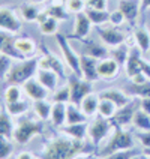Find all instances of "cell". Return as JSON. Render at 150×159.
<instances>
[{
	"label": "cell",
	"mask_w": 150,
	"mask_h": 159,
	"mask_svg": "<svg viewBox=\"0 0 150 159\" xmlns=\"http://www.w3.org/2000/svg\"><path fill=\"white\" fill-rule=\"evenodd\" d=\"M12 134H14V123L11 120V116L8 114V111L3 108L0 111V135L12 138Z\"/></svg>",
	"instance_id": "cell-33"
},
{
	"label": "cell",
	"mask_w": 150,
	"mask_h": 159,
	"mask_svg": "<svg viewBox=\"0 0 150 159\" xmlns=\"http://www.w3.org/2000/svg\"><path fill=\"white\" fill-rule=\"evenodd\" d=\"M125 92L132 98H138V99H143V98H150V80L143 83V84H134L131 83L128 87L125 89Z\"/></svg>",
	"instance_id": "cell-30"
},
{
	"label": "cell",
	"mask_w": 150,
	"mask_h": 159,
	"mask_svg": "<svg viewBox=\"0 0 150 159\" xmlns=\"http://www.w3.org/2000/svg\"><path fill=\"white\" fill-rule=\"evenodd\" d=\"M23 90L24 93L27 95V98H30L32 101H42V99H47L48 98V89L44 87L38 80L36 77L30 78L29 81H26L23 84Z\"/></svg>",
	"instance_id": "cell-14"
},
{
	"label": "cell",
	"mask_w": 150,
	"mask_h": 159,
	"mask_svg": "<svg viewBox=\"0 0 150 159\" xmlns=\"http://www.w3.org/2000/svg\"><path fill=\"white\" fill-rule=\"evenodd\" d=\"M140 108L144 113H147L150 116V98H143L140 99Z\"/></svg>",
	"instance_id": "cell-49"
},
{
	"label": "cell",
	"mask_w": 150,
	"mask_h": 159,
	"mask_svg": "<svg viewBox=\"0 0 150 159\" xmlns=\"http://www.w3.org/2000/svg\"><path fill=\"white\" fill-rule=\"evenodd\" d=\"M51 102H63V104H69V102H71V89H69V84L62 86L60 89L54 90L53 96H51Z\"/></svg>",
	"instance_id": "cell-38"
},
{
	"label": "cell",
	"mask_w": 150,
	"mask_h": 159,
	"mask_svg": "<svg viewBox=\"0 0 150 159\" xmlns=\"http://www.w3.org/2000/svg\"><path fill=\"white\" fill-rule=\"evenodd\" d=\"M23 86L18 84H9L5 89V102H17L23 99Z\"/></svg>",
	"instance_id": "cell-36"
},
{
	"label": "cell",
	"mask_w": 150,
	"mask_h": 159,
	"mask_svg": "<svg viewBox=\"0 0 150 159\" xmlns=\"http://www.w3.org/2000/svg\"><path fill=\"white\" fill-rule=\"evenodd\" d=\"M140 153H143V152H140L138 149L132 147V149H125V150L114 152V153L108 155V156L104 159H132V158H135V156H138Z\"/></svg>",
	"instance_id": "cell-40"
},
{
	"label": "cell",
	"mask_w": 150,
	"mask_h": 159,
	"mask_svg": "<svg viewBox=\"0 0 150 159\" xmlns=\"http://www.w3.org/2000/svg\"><path fill=\"white\" fill-rule=\"evenodd\" d=\"M87 8L98 9V11H107V0H86Z\"/></svg>",
	"instance_id": "cell-45"
},
{
	"label": "cell",
	"mask_w": 150,
	"mask_h": 159,
	"mask_svg": "<svg viewBox=\"0 0 150 159\" xmlns=\"http://www.w3.org/2000/svg\"><path fill=\"white\" fill-rule=\"evenodd\" d=\"M87 159H104V158H101V156H98V155H96V156H92V155H90Z\"/></svg>",
	"instance_id": "cell-56"
},
{
	"label": "cell",
	"mask_w": 150,
	"mask_h": 159,
	"mask_svg": "<svg viewBox=\"0 0 150 159\" xmlns=\"http://www.w3.org/2000/svg\"><path fill=\"white\" fill-rule=\"evenodd\" d=\"M120 63L113 57H104L98 60V75L99 80H114L119 77Z\"/></svg>",
	"instance_id": "cell-11"
},
{
	"label": "cell",
	"mask_w": 150,
	"mask_h": 159,
	"mask_svg": "<svg viewBox=\"0 0 150 159\" xmlns=\"http://www.w3.org/2000/svg\"><path fill=\"white\" fill-rule=\"evenodd\" d=\"M11 57H8L6 54L0 53V78H6V74L9 72L12 63H11Z\"/></svg>",
	"instance_id": "cell-43"
},
{
	"label": "cell",
	"mask_w": 150,
	"mask_h": 159,
	"mask_svg": "<svg viewBox=\"0 0 150 159\" xmlns=\"http://www.w3.org/2000/svg\"><path fill=\"white\" fill-rule=\"evenodd\" d=\"M80 63H81V78L87 80L90 83H96L99 80V75H98V59L86 56V54H81Z\"/></svg>",
	"instance_id": "cell-13"
},
{
	"label": "cell",
	"mask_w": 150,
	"mask_h": 159,
	"mask_svg": "<svg viewBox=\"0 0 150 159\" xmlns=\"http://www.w3.org/2000/svg\"><path fill=\"white\" fill-rule=\"evenodd\" d=\"M50 17L56 18L57 21H65L69 17V12L66 9V0H53L51 5L45 9Z\"/></svg>",
	"instance_id": "cell-25"
},
{
	"label": "cell",
	"mask_w": 150,
	"mask_h": 159,
	"mask_svg": "<svg viewBox=\"0 0 150 159\" xmlns=\"http://www.w3.org/2000/svg\"><path fill=\"white\" fill-rule=\"evenodd\" d=\"M138 159H150V156H149V155H147V153H144V152H143L141 155L138 156Z\"/></svg>",
	"instance_id": "cell-53"
},
{
	"label": "cell",
	"mask_w": 150,
	"mask_h": 159,
	"mask_svg": "<svg viewBox=\"0 0 150 159\" xmlns=\"http://www.w3.org/2000/svg\"><path fill=\"white\" fill-rule=\"evenodd\" d=\"M36 80L44 86V87H47L48 90H57L59 89V80H60V77H59V74H56L54 71H50V69H38V72H36Z\"/></svg>",
	"instance_id": "cell-19"
},
{
	"label": "cell",
	"mask_w": 150,
	"mask_h": 159,
	"mask_svg": "<svg viewBox=\"0 0 150 159\" xmlns=\"http://www.w3.org/2000/svg\"><path fill=\"white\" fill-rule=\"evenodd\" d=\"M20 14H21L23 20H26V21H29V23H33V21L38 20L39 14H41V11L36 8L33 3H32V5H30V3H26V5H23V6L20 8Z\"/></svg>",
	"instance_id": "cell-37"
},
{
	"label": "cell",
	"mask_w": 150,
	"mask_h": 159,
	"mask_svg": "<svg viewBox=\"0 0 150 159\" xmlns=\"http://www.w3.org/2000/svg\"><path fill=\"white\" fill-rule=\"evenodd\" d=\"M138 108H140V99L138 98H134L128 105H125L117 110L114 117L111 119L113 125L114 126H122V128H125L126 125H132L134 114H135V111Z\"/></svg>",
	"instance_id": "cell-10"
},
{
	"label": "cell",
	"mask_w": 150,
	"mask_h": 159,
	"mask_svg": "<svg viewBox=\"0 0 150 159\" xmlns=\"http://www.w3.org/2000/svg\"><path fill=\"white\" fill-rule=\"evenodd\" d=\"M132 147H135V140H134L132 134L122 126H114L111 134L107 137V143L102 147L98 149L96 155L101 158H107L108 155H111L114 152L132 149Z\"/></svg>",
	"instance_id": "cell-2"
},
{
	"label": "cell",
	"mask_w": 150,
	"mask_h": 159,
	"mask_svg": "<svg viewBox=\"0 0 150 159\" xmlns=\"http://www.w3.org/2000/svg\"><path fill=\"white\" fill-rule=\"evenodd\" d=\"M99 101H101V96H98L96 93H93V92H92L90 95H87V96L81 101L80 108H81V111L86 114V117H87L89 120H90V119H93L95 116H98Z\"/></svg>",
	"instance_id": "cell-20"
},
{
	"label": "cell",
	"mask_w": 150,
	"mask_h": 159,
	"mask_svg": "<svg viewBox=\"0 0 150 159\" xmlns=\"http://www.w3.org/2000/svg\"><path fill=\"white\" fill-rule=\"evenodd\" d=\"M89 158V155H80V156H77V158H74V159H87Z\"/></svg>",
	"instance_id": "cell-55"
},
{
	"label": "cell",
	"mask_w": 150,
	"mask_h": 159,
	"mask_svg": "<svg viewBox=\"0 0 150 159\" xmlns=\"http://www.w3.org/2000/svg\"><path fill=\"white\" fill-rule=\"evenodd\" d=\"M114 128L113 122L110 119L101 117V116H95L93 119L89 120V128H87V137L90 143L98 147L99 144H102L104 140H107V137L111 134Z\"/></svg>",
	"instance_id": "cell-5"
},
{
	"label": "cell",
	"mask_w": 150,
	"mask_h": 159,
	"mask_svg": "<svg viewBox=\"0 0 150 159\" xmlns=\"http://www.w3.org/2000/svg\"><path fill=\"white\" fill-rule=\"evenodd\" d=\"M30 3H45L47 0H29Z\"/></svg>",
	"instance_id": "cell-54"
},
{
	"label": "cell",
	"mask_w": 150,
	"mask_h": 159,
	"mask_svg": "<svg viewBox=\"0 0 150 159\" xmlns=\"http://www.w3.org/2000/svg\"><path fill=\"white\" fill-rule=\"evenodd\" d=\"M15 159H35V156H33L30 152H21Z\"/></svg>",
	"instance_id": "cell-51"
},
{
	"label": "cell",
	"mask_w": 150,
	"mask_h": 159,
	"mask_svg": "<svg viewBox=\"0 0 150 159\" xmlns=\"http://www.w3.org/2000/svg\"><path fill=\"white\" fill-rule=\"evenodd\" d=\"M44 132V122L42 120H35V119H29L24 117L21 120H18L14 125V134L12 138L18 144H27L35 135Z\"/></svg>",
	"instance_id": "cell-4"
},
{
	"label": "cell",
	"mask_w": 150,
	"mask_h": 159,
	"mask_svg": "<svg viewBox=\"0 0 150 159\" xmlns=\"http://www.w3.org/2000/svg\"><path fill=\"white\" fill-rule=\"evenodd\" d=\"M150 8V0H141V12Z\"/></svg>",
	"instance_id": "cell-52"
},
{
	"label": "cell",
	"mask_w": 150,
	"mask_h": 159,
	"mask_svg": "<svg viewBox=\"0 0 150 159\" xmlns=\"http://www.w3.org/2000/svg\"><path fill=\"white\" fill-rule=\"evenodd\" d=\"M36 23L39 24V29H41V33L42 35H47V36L57 35V20L50 17L47 11H42L39 14Z\"/></svg>",
	"instance_id": "cell-21"
},
{
	"label": "cell",
	"mask_w": 150,
	"mask_h": 159,
	"mask_svg": "<svg viewBox=\"0 0 150 159\" xmlns=\"http://www.w3.org/2000/svg\"><path fill=\"white\" fill-rule=\"evenodd\" d=\"M141 63H143V59H141L140 50H138V48H137V50H132V51L129 53V57H128L126 63H125V69H126V74H128L129 78L141 72Z\"/></svg>",
	"instance_id": "cell-24"
},
{
	"label": "cell",
	"mask_w": 150,
	"mask_h": 159,
	"mask_svg": "<svg viewBox=\"0 0 150 159\" xmlns=\"http://www.w3.org/2000/svg\"><path fill=\"white\" fill-rule=\"evenodd\" d=\"M66 105L68 104H63V102H53L50 122L54 128H62L66 123Z\"/></svg>",
	"instance_id": "cell-26"
},
{
	"label": "cell",
	"mask_w": 150,
	"mask_h": 159,
	"mask_svg": "<svg viewBox=\"0 0 150 159\" xmlns=\"http://www.w3.org/2000/svg\"><path fill=\"white\" fill-rule=\"evenodd\" d=\"M20 29H21V21L18 18L15 9L9 8V6L0 8V30L15 35L20 32Z\"/></svg>",
	"instance_id": "cell-9"
},
{
	"label": "cell",
	"mask_w": 150,
	"mask_h": 159,
	"mask_svg": "<svg viewBox=\"0 0 150 159\" xmlns=\"http://www.w3.org/2000/svg\"><path fill=\"white\" fill-rule=\"evenodd\" d=\"M45 53L38 57V65L41 69H50V71H54L56 74H59L60 78H65V65H63L62 60H59L56 56H54L50 50L44 48Z\"/></svg>",
	"instance_id": "cell-12"
},
{
	"label": "cell",
	"mask_w": 150,
	"mask_h": 159,
	"mask_svg": "<svg viewBox=\"0 0 150 159\" xmlns=\"http://www.w3.org/2000/svg\"><path fill=\"white\" fill-rule=\"evenodd\" d=\"M87 128H89V122L84 123H74V125H65L60 128V132L75 138V140H81L84 141V138L87 137Z\"/></svg>",
	"instance_id": "cell-22"
},
{
	"label": "cell",
	"mask_w": 150,
	"mask_h": 159,
	"mask_svg": "<svg viewBox=\"0 0 150 159\" xmlns=\"http://www.w3.org/2000/svg\"><path fill=\"white\" fill-rule=\"evenodd\" d=\"M39 69L38 65V57H32V59H23V60H17L15 65L11 66L9 72L6 74V81L9 84H18L23 86L26 81L33 78L36 72Z\"/></svg>",
	"instance_id": "cell-3"
},
{
	"label": "cell",
	"mask_w": 150,
	"mask_h": 159,
	"mask_svg": "<svg viewBox=\"0 0 150 159\" xmlns=\"http://www.w3.org/2000/svg\"><path fill=\"white\" fill-rule=\"evenodd\" d=\"M129 53H131V50H129V47H128L126 42H125V44L117 45V47L113 48V51H111V57L116 59L120 65H125L126 60H128V57H129Z\"/></svg>",
	"instance_id": "cell-39"
},
{
	"label": "cell",
	"mask_w": 150,
	"mask_h": 159,
	"mask_svg": "<svg viewBox=\"0 0 150 159\" xmlns=\"http://www.w3.org/2000/svg\"><path fill=\"white\" fill-rule=\"evenodd\" d=\"M29 102L27 101H17V102H5V110L8 111L11 117H21L29 111Z\"/></svg>",
	"instance_id": "cell-31"
},
{
	"label": "cell",
	"mask_w": 150,
	"mask_h": 159,
	"mask_svg": "<svg viewBox=\"0 0 150 159\" xmlns=\"http://www.w3.org/2000/svg\"><path fill=\"white\" fill-rule=\"evenodd\" d=\"M14 152V146L8 137L0 135V159H8Z\"/></svg>",
	"instance_id": "cell-42"
},
{
	"label": "cell",
	"mask_w": 150,
	"mask_h": 159,
	"mask_svg": "<svg viewBox=\"0 0 150 159\" xmlns=\"http://www.w3.org/2000/svg\"><path fill=\"white\" fill-rule=\"evenodd\" d=\"M134 42L141 53H147L150 50V32L146 27H137L134 32Z\"/></svg>",
	"instance_id": "cell-27"
},
{
	"label": "cell",
	"mask_w": 150,
	"mask_h": 159,
	"mask_svg": "<svg viewBox=\"0 0 150 159\" xmlns=\"http://www.w3.org/2000/svg\"><path fill=\"white\" fill-rule=\"evenodd\" d=\"M92 21L89 20L87 14L86 12H81V14H77L75 15V24H74V33H72L69 38H74V39H86L92 30Z\"/></svg>",
	"instance_id": "cell-16"
},
{
	"label": "cell",
	"mask_w": 150,
	"mask_h": 159,
	"mask_svg": "<svg viewBox=\"0 0 150 159\" xmlns=\"http://www.w3.org/2000/svg\"><path fill=\"white\" fill-rule=\"evenodd\" d=\"M12 33H9V32H5V30H0V53L3 54V50H5V47L8 44V41L12 38Z\"/></svg>",
	"instance_id": "cell-47"
},
{
	"label": "cell",
	"mask_w": 150,
	"mask_h": 159,
	"mask_svg": "<svg viewBox=\"0 0 150 159\" xmlns=\"http://www.w3.org/2000/svg\"><path fill=\"white\" fill-rule=\"evenodd\" d=\"M15 48L23 56V59H32L38 56V45L29 36H18L15 38Z\"/></svg>",
	"instance_id": "cell-17"
},
{
	"label": "cell",
	"mask_w": 150,
	"mask_h": 159,
	"mask_svg": "<svg viewBox=\"0 0 150 159\" xmlns=\"http://www.w3.org/2000/svg\"><path fill=\"white\" fill-rule=\"evenodd\" d=\"M96 30H98L99 38L102 39V42H104L107 47L114 48V47H117V45L125 44V41H126V35H125L119 27L105 26V24H102V26H98Z\"/></svg>",
	"instance_id": "cell-8"
},
{
	"label": "cell",
	"mask_w": 150,
	"mask_h": 159,
	"mask_svg": "<svg viewBox=\"0 0 150 159\" xmlns=\"http://www.w3.org/2000/svg\"><path fill=\"white\" fill-rule=\"evenodd\" d=\"M141 72L147 77V78L150 80V63L149 62H146V60H143L141 63Z\"/></svg>",
	"instance_id": "cell-50"
},
{
	"label": "cell",
	"mask_w": 150,
	"mask_h": 159,
	"mask_svg": "<svg viewBox=\"0 0 150 159\" xmlns=\"http://www.w3.org/2000/svg\"><path fill=\"white\" fill-rule=\"evenodd\" d=\"M132 125L135 129L138 131H150V116L147 113H144L141 108H138L134 114V119H132Z\"/></svg>",
	"instance_id": "cell-32"
},
{
	"label": "cell",
	"mask_w": 150,
	"mask_h": 159,
	"mask_svg": "<svg viewBox=\"0 0 150 159\" xmlns=\"http://www.w3.org/2000/svg\"><path fill=\"white\" fill-rule=\"evenodd\" d=\"M144 153H147V155L150 156V149H144Z\"/></svg>",
	"instance_id": "cell-57"
},
{
	"label": "cell",
	"mask_w": 150,
	"mask_h": 159,
	"mask_svg": "<svg viewBox=\"0 0 150 159\" xmlns=\"http://www.w3.org/2000/svg\"><path fill=\"white\" fill-rule=\"evenodd\" d=\"M84 141L62 134L45 141L39 159H74L80 155H84Z\"/></svg>",
	"instance_id": "cell-1"
},
{
	"label": "cell",
	"mask_w": 150,
	"mask_h": 159,
	"mask_svg": "<svg viewBox=\"0 0 150 159\" xmlns=\"http://www.w3.org/2000/svg\"><path fill=\"white\" fill-rule=\"evenodd\" d=\"M51 108H53V102H48L47 99L42 101H33V111H35L36 117L42 122L50 120L51 116Z\"/></svg>",
	"instance_id": "cell-29"
},
{
	"label": "cell",
	"mask_w": 150,
	"mask_h": 159,
	"mask_svg": "<svg viewBox=\"0 0 150 159\" xmlns=\"http://www.w3.org/2000/svg\"><path fill=\"white\" fill-rule=\"evenodd\" d=\"M66 9L69 14H81L87 9V2L86 0H66Z\"/></svg>",
	"instance_id": "cell-41"
},
{
	"label": "cell",
	"mask_w": 150,
	"mask_h": 159,
	"mask_svg": "<svg viewBox=\"0 0 150 159\" xmlns=\"http://www.w3.org/2000/svg\"><path fill=\"white\" fill-rule=\"evenodd\" d=\"M84 122H89V119L86 117V114L81 111L80 105H75V104H68L66 105V123L65 125H74V123H84ZM63 125V126H65Z\"/></svg>",
	"instance_id": "cell-28"
},
{
	"label": "cell",
	"mask_w": 150,
	"mask_h": 159,
	"mask_svg": "<svg viewBox=\"0 0 150 159\" xmlns=\"http://www.w3.org/2000/svg\"><path fill=\"white\" fill-rule=\"evenodd\" d=\"M138 140L144 149H150V131H138Z\"/></svg>",
	"instance_id": "cell-46"
},
{
	"label": "cell",
	"mask_w": 150,
	"mask_h": 159,
	"mask_svg": "<svg viewBox=\"0 0 150 159\" xmlns=\"http://www.w3.org/2000/svg\"><path fill=\"white\" fill-rule=\"evenodd\" d=\"M92 84L87 80L81 78V77H77L74 75L72 78H69V89H71V104H75V105H80L81 101L84 98L92 93Z\"/></svg>",
	"instance_id": "cell-7"
},
{
	"label": "cell",
	"mask_w": 150,
	"mask_h": 159,
	"mask_svg": "<svg viewBox=\"0 0 150 159\" xmlns=\"http://www.w3.org/2000/svg\"><path fill=\"white\" fill-rule=\"evenodd\" d=\"M140 155H141V153H140ZM140 155H138V156H140ZM138 156H135V158H132V159H138Z\"/></svg>",
	"instance_id": "cell-58"
},
{
	"label": "cell",
	"mask_w": 150,
	"mask_h": 159,
	"mask_svg": "<svg viewBox=\"0 0 150 159\" xmlns=\"http://www.w3.org/2000/svg\"><path fill=\"white\" fill-rule=\"evenodd\" d=\"M125 21H126V18H125L123 12L120 11V9H116V11H113L111 14H110V24L114 27H120L122 24H123Z\"/></svg>",
	"instance_id": "cell-44"
},
{
	"label": "cell",
	"mask_w": 150,
	"mask_h": 159,
	"mask_svg": "<svg viewBox=\"0 0 150 159\" xmlns=\"http://www.w3.org/2000/svg\"><path fill=\"white\" fill-rule=\"evenodd\" d=\"M80 42L84 45V50H83V53L81 54H86V56H90V57H95L98 60H101V59H104L107 57V51L105 47H102L101 44H98L95 41H89V39H80Z\"/></svg>",
	"instance_id": "cell-23"
},
{
	"label": "cell",
	"mask_w": 150,
	"mask_h": 159,
	"mask_svg": "<svg viewBox=\"0 0 150 159\" xmlns=\"http://www.w3.org/2000/svg\"><path fill=\"white\" fill-rule=\"evenodd\" d=\"M146 81H149V78H147L143 72H140V74H137V75L131 77V83H134V84H143V83H146Z\"/></svg>",
	"instance_id": "cell-48"
},
{
	"label": "cell",
	"mask_w": 150,
	"mask_h": 159,
	"mask_svg": "<svg viewBox=\"0 0 150 159\" xmlns=\"http://www.w3.org/2000/svg\"><path fill=\"white\" fill-rule=\"evenodd\" d=\"M56 41H57V45L62 51V56L65 59V63L66 66L71 69V72L77 77H81V63H80V57L81 54H78L69 44V39L68 36L62 35V33H57L56 35Z\"/></svg>",
	"instance_id": "cell-6"
},
{
	"label": "cell",
	"mask_w": 150,
	"mask_h": 159,
	"mask_svg": "<svg viewBox=\"0 0 150 159\" xmlns=\"http://www.w3.org/2000/svg\"><path fill=\"white\" fill-rule=\"evenodd\" d=\"M119 9L123 12L126 21L134 26L141 12V0H119Z\"/></svg>",
	"instance_id": "cell-15"
},
{
	"label": "cell",
	"mask_w": 150,
	"mask_h": 159,
	"mask_svg": "<svg viewBox=\"0 0 150 159\" xmlns=\"http://www.w3.org/2000/svg\"><path fill=\"white\" fill-rule=\"evenodd\" d=\"M101 98H105V99H108V101H111L113 104H114L117 108H122V107L128 105L132 99H131V96L125 92V90H120V89H108V90H105V92H102L101 95H99Z\"/></svg>",
	"instance_id": "cell-18"
},
{
	"label": "cell",
	"mask_w": 150,
	"mask_h": 159,
	"mask_svg": "<svg viewBox=\"0 0 150 159\" xmlns=\"http://www.w3.org/2000/svg\"><path fill=\"white\" fill-rule=\"evenodd\" d=\"M117 107L111 102V101H108L105 98H101V101H99V108H98V116H101V117H105V119H113L114 114L117 113Z\"/></svg>",
	"instance_id": "cell-35"
},
{
	"label": "cell",
	"mask_w": 150,
	"mask_h": 159,
	"mask_svg": "<svg viewBox=\"0 0 150 159\" xmlns=\"http://www.w3.org/2000/svg\"><path fill=\"white\" fill-rule=\"evenodd\" d=\"M84 12L87 14L89 20L92 21V24H95V26H102V24H107L110 21V14L107 11H98V9L87 8Z\"/></svg>",
	"instance_id": "cell-34"
}]
</instances>
